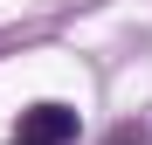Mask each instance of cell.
Wrapping results in <instances>:
<instances>
[{"instance_id": "1", "label": "cell", "mask_w": 152, "mask_h": 145, "mask_svg": "<svg viewBox=\"0 0 152 145\" xmlns=\"http://www.w3.org/2000/svg\"><path fill=\"white\" fill-rule=\"evenodd\" d=\"M14 145H76V111L69 104H28L14 125Z\"/></svg>"}]
</instances>
